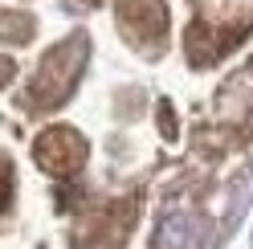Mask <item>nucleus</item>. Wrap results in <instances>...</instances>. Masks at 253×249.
Masks as SVG:
<instances>
[{
    "label": "nucleus",
    "mask_w": 253,
    "mask_h": 249,
    "mask_svg": "<svg viewBox=\"0 0 253 249\" xmlns=\"http://www.w3.org/2000/svg\"><path fill=\"white\" fill-rule=\"evenodd\" d=\"M86 70V37H70L57 49L41 57L37 74L29 78V102L37 111H57L70 98V90L78 86V78Z\"/></svg>",
    "instance_id": "1"
},
{
    "label": "nucleus",
    "mask_w": 253,
    "mask_h": 249,
    "mask_svg": "<svg viewBox=\"0 0 253 249\" xmlns=\"http://www.w3.org/2000/svg\"><path fill=\"white\" fill-rule=\"evenodd\" d=\"M86 155H90V143H86V135L70 127V123H53V127H45L37 135V143H33V160L45 176H53V180H70L82 172V164H86Z\"/></svg>",
    "instance_id": "2"
},
{
    "label": "nucleus",
    "mask_w": 253,
    "mask_h": 249,
    "mask_svg": "<svg viewBox=\"0 0 253 249\" xmlns=\"http://www.w3.org/2000/svg\"><path fill=\"white\" fill-rule=\"evenodd\" d=\"M119 21L131 29L135 45L160 53L168 45V4L164 0H119Z\"/></svg>",
    "instance_id": "3"
},
{
    "label": "nucleus",
    "mask_w": 253,
    "mask_h": 249,
    "mask_svg": "<svg viewBox=\"0 0 253 249\" xmlns=\"http://www.w3.org/2000/svg\"><path fill=\"white\" fill-rule=\"evenodd\" d=\"M135 216H139V205L131 196L110 200V205H102L98 221H94L90 237H82V245H90V249H123L126 233H131V225H135Z\"/></svg>",
    "instance_id": "4"
},
{
    "label": "nucleus",
    "mask_w": 253,
    "mask_h": 249,
    "mask_svg": "<svg viewBox=\"0 0 253 249\" xmlns=\"http://www.w3.org/2000/svg\"><path fill=\"white\" fill-rule=\"evenodd\" d=\"M151 249H204V221L196 216H168L155 225Z\"/></svg>",
    "instance_id": "5"
},
{
    "label": "nucleus",
    "mask_w": 253,
    "mask_h": 249,
    "mask_svg": "<svg viewBox=\"0 0 253 249\" xmlns=\"http://www.w3.org/2000/svg\"><path fill=\"white\" fill-rule=\"evenodd\" d=\"M184 45H188V57L200 61V66H209V61H216V25L209 21H192L188 25V33H184Z\"/></svg>",
    "instance_id": "6"
},
{
    "label": "nucleus",
    "mask_w": 253,
    "mask_h": 249,
    "mask_svg": "<svg viewBox=\"0 0 253 249\" xmlns=\"http://www.w3.org/2000/svg\"><path fill=\"white\" fill-rule=\"evenodd\" d=\"M0 41H4V45L33 41V21H29L25 12H4V17H0Z\"/></svg>",
    "instance_id": "7"
},
{
    "label": "nucleus",
    "mask_w": 253,
    "mask_h": 249,
    "mask_svg": "<svg viewBox=\"0 0 253 249\" xmlns=\"http://www.w3.org/2000/svg\"><path fill=\"white\" fill-rule=\"evenodd\" d=\"M155 119H160V131L168 139L180 135V123H176V111H171V102H155Z\"/></svg>",
    "instance_id": "8"
},
{
    "label": "nucleus",
    "mask_w": 253,
    "mask_h": 249,
    "mask_svg": "<svg viewBox=\"0 0 253 249\" xmlns=\"http://www.w3.org/2000/svg\"><path fill=\"white\" fill-rule=\"evenodd\" d=\"M8 200H12V167H8L4 155H0V212L8 208Z\"/></svg>",
    "instance_id": "9"
},
{
    "label": "nucleus",
    "mask_w": 253,
    "mask_h": 249,
    "mask_svg": "<svg viewBox=\"0 0 253 249\" xmlns=\"http://www.w3.org/2000/svg\"><path fill=\"white\" fill-rule=\"evenodd\" d=\"M17 82V57L12 53H0V90Z\"/></svg>",
    "instance_id": "10"
},
{
    "label": "nucleus",
    "mask_w": 253,
    "mask_h": 249,
    "mask_svg": "<svg viewBox=\"0 0 253 249\" xmlns=\"http://www.w3.org/2000/svg\"><path fill=\"white\" fill-rule=\"evenodd\" d=\"M86 4H98V0H86Z\"/></svg>",
    "instance_id": "11"
}]
</instances>
